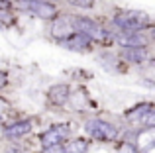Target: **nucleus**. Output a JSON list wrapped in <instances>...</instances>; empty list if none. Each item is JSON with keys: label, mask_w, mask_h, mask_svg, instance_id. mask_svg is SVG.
<instances>
[{"label": "nucleus", "mask_w": 155, "mask_h": 153, "mask_svg": "<svg viewBox=\"0 0 155 153\" xmlns=\"http://www.w3.org/2000/svg\"><path fill=\"white\" fill-rule=\"evenodd\" d=\"M41 153H63V145H53V147H45Z\"/></svg>", "instance_id": "17"}, {"label": "nucleus", "mask_w": 155, "mask_h": 153, "mask_svg": "<svg viewBox=\"0 0 155 153\" xmlns=\"http://www.w3.org/2000/svg\"><path fill=\"white\" fill-rule=\"evenodd\" d=\"M116 153H140V149H137V147L134 145V143L124 142V143H120V145H118Z\"/></svg>", "instance_id": "15"}, {"label": "nucleus", "mask_w": 155, "mask_h": 153, "mask_svg": "<svg viewBox=\"0 0 155 153\" xmlns=\"http://www.w3.org/2000/svg\"><path fill=\"white\" fill-rule=\"evenodd\" d=\"M30 130H31V122H30V120H20V122H14V124L8 126L6 135H8V138H12V139H16V138L26 135Z\"/></svg>", "instance_id": "11"}, {"label": "nucleus", "mask_w": 155, "mask_h": 153, "mask_svg": "<svg viewBox=\"0 0 155 153\" xmlns=\"http://www.w3.org/2000/svg\"><path fill=\"white\" fill-rule=\"evenodd\" d=\"M67 2L77 8H92L94 6V0H67Z\"/></svg>", "instance_id": "16"}, {"label": "nucleus", "mask_w": 155, "mask_h": 153, "mask_svg": "<svg viewBox=\"0 0 155 153\" xmlns=\"http://www.w3.org/2000/svg\"><path fill=\"white\" fill-rule=\"evenodd\" d=\"M73 30H75V34L87 35L88 39H106L110 35L102 26L92 22L91 18H73Z\"/></svg>", "instance_id": "3"}, {"label": "nucleus", "mask_w": 155, "mask_h": 153, "mask_svg": "<svg viewBox=\"0 0 155 153\" xmlns=\"http://www.w3.org/2000/svg\"><path fill=\"white\" fill-rule=\"evenodd\" d=\"M75 34L73 30V18L71 16H59V18L53 20V26H51V35L57 39H67L69 35Z\"/></svg>", "instance_id": "6"}, {"label": "nucleus", "mask_w": 155, "mask_h": 153, "mask_svg": "<svg viewBox=\"0 0 155 153\" xmlns=\"http://www.w3.org/2000/svg\"><path fill=\"white\" fill-rule=\"evenodd\" d=\"M88 151V143L84 139H75V142L63 145V153H87Z\"/></svg>", "instance_id": "13"}, {"label": "nucleus", "mask_w": 155, "mask_h": 153, "mask_svg": "<svg viewBox=\"0 0 155 153\" xmlns=\"http://www.w3.org/2000/svg\"><path fill=\"white\" fill-rule=\"evenodd\" d=\"M122 57H126L132 63H141L147 57V51H145V47H126L122 51Z\"/></svg>", "instance_id": "12"}, {"label": "nucleus", "mask_w": 155, "mask_h": 153, "mask_svg": "<svg viewBox=\"0 0 155 153\" xmlns=\"http://www.w3.org/2000/svg\"><path fill=\"white\" fill-rule=\"evenodd\" d=\"M47 98L53 104H57V106H63L69 100V86L67 84H53L49 90H47Z\"/></svg>", "instance_id": "9"}, {"label": "nucleus", "mask_w": 155, "mask_h": 153, "mask_svg": "<svg viewBox=\"0 0 155 153\" xmlns=\"http://www.w3.org/2000/svg\"><path fill=\"white\" fill-rule=\"evenodd\" d=\"M116 41L122 47H145L147 45V37L140 31H120L116 34Z\"/></svg>", "instance_id": "8"}, {"label": "nucleus", "mask_w": 155, "mask_h": 153, "mask_svg": "<svg viewBox=\"0 0 155 153\" xmlns=\"http://www.w3.org/2000/svg\"><path fill=\"white\" fill-rule=\"evenodd\" d=\"M4 84H6V73H2V71H0V88H2Z\"/></svg>", "instance_id": "18"}, {"label": "nucleus", "mask_w": 155, "mask_h": 153, "mask_svg": "<svg viewBox=\"0 0 155 153\" xmlns=\"http://www.w3.org/2000/svg\"><path fill=\"white\" fill-rule=\"evenodd\" d=\"M91 41L92 39H88L87 35H83V34H73V35H69L67 39H63L61 43L71 51H81V49H87V47L91 45Z\"/></svg>", "instance_id": "10"}, {"label": "nucleus", "mask_w": 155, "mask_h": 153, "mask_svg": "<svg viewBox=\"0 0 155 153\" xmlns=\"http://www.w3.org/2000/svg\"><path fill=\"white\" fill-rule=\"evenodd\" d=\"M126 118L134 126L145 128V130H153V126H155V110H153L151 104H141V106L130 110Z\"/></svg>", "instance_id": "4"}, {"label": "nucleus", "mask_w": 155, "mask_h": 153, "mask_svg": "<svg viewBox=\"0 0 155 153\" xmlns=\"http://www.w3.org/2000/svg\"><path fill=\"white\" fill-rule=\"evenodd\" d=\"M84 130L92 139H100V142H112L118 138L116 126H112L110 122H104V120H88Z\"/></svg>", "instance_id": "2"}, {"label": "nucleus", "mask_w": 155, "mask_h": 153, "mask_svg": "<svg viewBox=\"0 0 155 153\" xmlns=\"http://www.w3.org/2000/svg\"><path fill=\"white\" fill-rule=\"evenodd\" d=\"M10 112H12L10 102H8V100H4V98H0V126L6 122V118L10 116Z\"/></svg>", "instance_id": "14"}, {"label": "nucleus", "mask_w": 155, "mask_h": 153, "mask_svg": "<svg viewBox=\"0 0 155 153\" xmlns=\"http://www.w3.org/2000/svg\"><path fill=\"white\" fill-rule=\"evenodd\" d=\"M26 8L31 14L39 16V18H43V20H53L57 16V8L53 6L51 2H45V0H28Z\"/></svg>", "instance_id": "5"}, {"label": "nucleus", "mask_w": 155, "mask_h": 153, "mask_svg": "<svg viewBox=\"0 0 155 153\" xmlns=\"http://www.w3.org/2000/svg\"><path fill=\"white\" fill-rule=\"evenodd\" d=\"M114 24L122 28V31H141L151 24L149 16L140 10H126L114 18Z\"/></svg>", "instance_id": "1"}, {"label": "nucleus", "mask_w": 155, "mask_h": 153, "mask_svg": "<svg viewBox=\"0 0 155 153\" xmlns=\"http://www.w3.org/2000/svg\"><path fill=\"white\" fill-rule=\"evenodd\" d=\"M69 135V128L67 126H53L45 134H41V145L45 147H53V145H61L65 138Z\"/></svg>", "instance_id": "7"}]
</instances>
